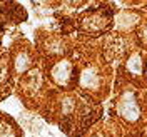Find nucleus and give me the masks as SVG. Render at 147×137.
Masks as SVG:
<instances>
[{"label":"nucleus","instance_id":"obj_1","mask_svg":"<svg viewBox=\"0 0 147 137\" xmlns=\"http://www.w3.org/2000/svg\"><path fill=\"white\" fill-rule=\"evenodd\" d=\"M119 114L129 122H134V120L139 117V105L136 97L129 92L125 94L119 102Z\"/></svg>","mask_w":147,"mask_h":137},{"label":"nucleus","instance_id":"obj_2","mask_svg":"<svg viewBox=\"0 0 147 137\" xmlns=\"http://www.w3.org/2000/svg\"><path fill=\"white\" fill-rule=\"evenodd\" d=\"M70 70H72V67L69 62H59V64L55 65L54 69H52V79H54L57 84H60V85H64V84L69 82V79H70Z\"/></svg>","mask_w":147,"mask_h":137},{"label":"nucleus","instance_id":"obj_3","mask_svg":"<svg viewBox=\"0 0 147 137\" xmlns=\"http://www.w3.org/2000/svg\"><path fill=\"white\" fill-rule=\"evenodd\" d=\"M80 84H82L84 87H87V89L97 87V84H99V75H97V72L94 69H85L82 72V75H80Z\"/></svg>","mask_w":147,"mask_h":137},{"label":"nucleus","instance_id":"obj_4","mask_svg":"<svg viewBox=\"0 0 147 137\" xmlns=\"http://www.w3.org/2000/svg\"><path fill=\"white\" fill-rule=\"evenodd\" d=\"M127 69H129L132 74H140V70H142V59H140V55H139V54H134L130 59H129Z\"/></svg>","mask_w":147,"mask_h":137},{"label":"nucleus","instance_id":"obj_5","mask_svg":"<svg viewBox=\"0 0 147 137\" xmlns=\"http://www.w3.org/2000/svg\"><path fill=\"white\" fill-rule=\"evenodd\" d=\"M27 60H28V59L24 54L18 55V57H17V62H15V65H17V70H24V69L27 67V64H28Z\"/></svg>","mask_w":147,"mask_h":137},{"label":"nucleus","instance_id":"obj_6","mask_svg":"<svg viewBox=\"0 0 147 137\" xmlns=\"http://www.w3.org/2000/svg\"><path fill=\"white\" fill-rule=\"evenodd\" d=\"M0 137H13V136H12V130H10L9 127L2 126V127H0Z\"/></svg>","mask_w":147,"mask_h":137},{"label":"nucleus","instance_id":"obj_7","mask_svg":"<svg viewBox=\"0 0 147 137\" xmlns=\"http://www.w3.org/2000/svg\"><path fill=\"white\" fill-rule=\"evenodd\" d=\"M144 38L147 40V27H146V30H144Z\"/></svg>","mask_w":147,"mask_h":137}]
</instances>
